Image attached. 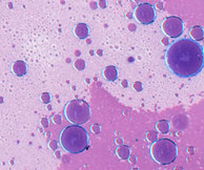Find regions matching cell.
I'll use <instances>...</instances> for the list:
<instances>
[{
    "instance_id": "cell-17",
    "label": "cell",
    "mask_w": 204,
    "mask_h": 170,
    "mask_svg": "<svg viewBox=\"0 0 204 170\" xmlns=\"http://www.w3.org/2000/svg\"><path fill=\"white\" fill-rule=\"evenodd\" d=\"M42 124H43V126H44V127H47V126L49 125V123H47V119H43V120H42Z\"/></svg>"
},
{
    "instance_id": "cell-13",
    "label": "cell",
    "mask_w": 204,
    "mask_h": 170,
    "mask_svg": "<svg viewBox=\"0 0 204 170\" xmlns=\"http://www.w3.org/2000/svg\"><path fill=\"white\" fill-rule=\"evenodd\" d=\"M146 140H147L148 142L154 143V142L158 140V134L155 131H148L147 134H146Z\"/></svg>"
},
{
    "instance_id": "cell-10",
    "label": "cell",
    "mask_w": 204,
    "mask_h": 170,
    "mask_svg": "<svg viewBox=\"0 0 204 170\" xmlns=\"http://www.w3.org/2000/svg\"><path fill=\"white\" fill-rule=\"evenodd\" d=\"M191 36L195 41H201L204 38V32L201 26H194L191 31Z\"/></svg>"
},
{
    "instance_id": "cell-12",
    "label": "cell",
    "mask_w": 204,
    "mask_h": 170,
    "mask_svg": "<svg viewBox=\"0 0 204 170\" xmlns=\"http://www.w3.org/2000/svg\"><path fill=\"white\" fill-rule=\"evenodd\" d=\"M157 130L161 134H167L169 131V123L165 120H161L156 124Z\"/></svg>"
},
{
    "instance_id": "cell-16",
    "label": "cell",
    "mask_w": 204,
    "mask_h": 170,
    "mask_svg": "<svg viewBox=\"0 0 204 170\" xmlns=\"http://www.w3.org/2000/svg\"><path fill=\"white\" fill-rule=\"evenodd\" d=\"M134 88L136 89V90L140 91L141 89H142V84L140 83V82H136V83H135V85H134Z\"/></svg>"
},
{
    "instance_id": "cell-4",
    "label": "cell",
    "mask_w": 204,
    "mask_h": 170,
    "mask_svg": "<svg viewBox=\"0 0 204 170\" xmlns=\"http://www.w3.org/2000/svg\"><path fill=\"white\" fill-rule=\"evenodd\" d=\"M64 116L66 120L75 125H82L91 118L89 105L83 100H72L64 107Z\"/></svg>"
},
{
    "instance_id": "cell-11",
    "label": "cell",
    "mask_w": 204,
    "mask_h": 170,
    "mask_svg": "<svg viewBox=\"0 0 204 170\" xmlns=\"http://www.w3.org/2000/svg\"><path fill=\"white\" fill-rule=\"evenodd\" d=\"M116 153L121 160H126V158H130V149L128 146L122 145V146L118 147V149L116 150Z\"/></svg>"
},
{
    "instance_id": "cell-8",
    "label": "cell",
    "mask_w": 204,
    "mask_h": 170,
    "mask_svg": "<svg viewBox=\"0 0 204 170\" xmlns=\"http://www.w3.org/2000/svg\"><path fill=\"white\" fill-rule=\"evenodd\" d=\"M89 33V29L88 24L85 23H78L76 24L74 29V34L76 35L79 39H85L88 38Z\"/></svg>"
},
{
    "instance_id": "cell-3",
    "label": "cell",
    "mask_w": 204,
    "mask_h": 170,
    "mask_svg": "<svg viewBox=\"0 0 204 170\" xmlns=\"http://www.w3.org/2000/svg\"><path fill=\"white\" fill-rule=\"evenodd\" d=\"M150 155L154 160L161 165H169L176 160L178 155L177 145L168 139L157 140L150 147Z\"/></svg>"
},
{
    "instance_id": "cell-6",
    "label": "cell",
    "mask_w": 204,
    "mask_h": 170,
    "mask_svg": "<svg viewBox=\"0 0 204 170\" xmlns=\"http://www.w3.org/2000/svg\"><path fill=\"white\" fill-rule=\"evenodd\" d=\"M134 17L139 23L148 25L153 23L156 19L155 8L150 3H141L135 8Z\"/></svg>"
},
{
    "instance_id": "cell-9",
    "label": "cell",
    "mask_w": 204,
    "mask_h": 170,
    "mask_svg": "<svg viewBox=\"0 0 204 170\" xmlns=\"http://www.w3.org/2000/svg\"><path fill=\"white\" fill-rule=\"evenodd\" d=\"M103 76H104V78L107 81H115L117 78H118V70L116 68V66L109 65L104 68Z\"/></svg>"
},
{
    "instance_id": "cell-18",
    "label": "cell",
    "mask_w": 204,
    "mask_h": 170,
    "mask_svg": "<svg viewBox=\"0 0 204 170\" xmlns=\"http://www.w3.org/2000/svg\"><path fill=\"white\" fill-rule=\"evenodd\" d=\"M122 85H123V86H127L126 81H122Z\"/></svg>"
},
{
    "instance_id": "cell-15",
    "label": "cell",
    "mask_w": 204,
    "mask_h": 170,
    "mask_svg": "<svg viewBox=\"0 0 204 170\" xmlns=\"http://www.w3.org/2000/svg\"><path fill=\"white\" fill-rule=\"evenodd\" d=\"M92 131H93L94 134H99L100 132V126L98 125V124H94V125L92 126Z\"/></svg>"
},
{
    "instance_id": "cell-2",
    "label": "cell",
    "mask_w": 204,
    "mask_h": 170,
    "mask_svg": "<svg viewBox=\"0 0 204 170\" xmlns=\"http://www.w3.org/2000/svg\"><path fill=\"white\" fill-rule=\"evenodd\" d=\"M60 143L70 153H81L88 147V134L80 125L67 126L60 134Z\"/></svg>"
},
{
    "instance_id": "cell-7",
    "label": "cell",
    "mask_w": 204,
    "mask_h": 170,
    "mask_svg": "<svg viewBox=\"0 0 204 170\" xmlns=\"http://www.w3.org/2000/svg\"><path fill=\"white\" fill-rule=\"evenodd\" d=\"M12 70L16 76H18V77H22V76L26 75V72H27L26 63L22 60L16 61L12 66Z\"/></svg>"
},
{
    "instance_id": "cell-5",
    "label": "cell",
    "mask_w": 204,
    "mask_h": 170,
    "mask_svg": "<svg viewBox=\"0 0 204 170\" xmlns=\"http://www.w3.org/2000/svg\"><path fill=\"white\" fill-rule=\"evenodd\" d=\"M183 21L177 16H169L162 23L163 33L171 38H179L183 34Z\"/></svg>"
},
{
    "instance_id": "cell-14",
    "label": "cell",
    "mask_w": 204,
    "mask_h": 170,
    "mask_svg": "<svg viewBox=\"0 0 204 170\" xmlns=\"http://www.w3.org/2000/svg\"><path fill=\"white\" fill-rule=\"evenodd\" d=\"M41 100H42V102L44 103V104L50 103V101H51V96H50V93H43L42 95H41Z\"/></svg>"
},
{
    "instance_id": "cell-1",
    "label": "cell",
    "mask_w": 204,
    "mask_h": 170,
    "mask_svg": "<svg viewBox=\"0 0 204 170\" xmlns=\"http://www.w3.org/2000/svg\"><path fill=\"white\" fill-rule=\"evenodd\" d=\"M165 62L169 70L177 77H194L203 68V49L197 41L181 39L174 42L166 50Z\"/></svg>"
}]
</instances>
